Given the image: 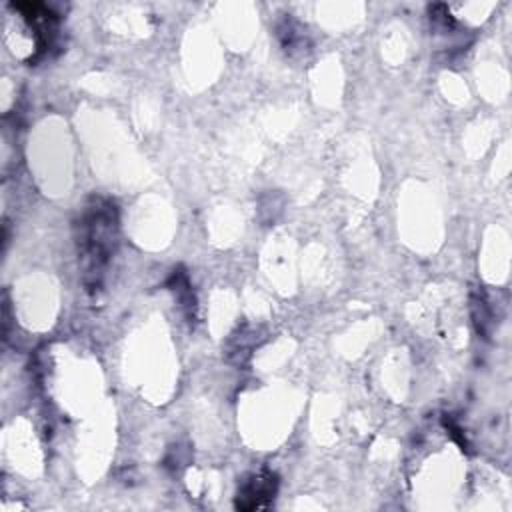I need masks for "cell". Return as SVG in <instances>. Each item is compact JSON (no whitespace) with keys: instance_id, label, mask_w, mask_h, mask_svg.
Returning <instances> with one entry per match:
<instances>
[{"instance_id":"6da1fadb","label":"cell","mask_w":512,"mask_h":512,"mask_svg":"<svg viewBox=\"0 0 512 512\" xmlns=\"http://www.w3.org/2000/svg\"><path fill=\"white\" fill-rule=\"evenodd\" d=\"M74 242L82 284L88 294H98L120 238L118 206L112 198L92 194L74 220Z\"/></svg>"},{"instance_id":"7a4b0ae2","label":"cell","mask_w":512,"mask_h":512,"mask_svg":"<svg viewBox=\"0 0 512 512\" xmlns=\"http://www.w3.org/2000/svg\"><path fill=\"white\" fill-rule=\"evenodd\" d=\"M8 10L14 12V16L22 22L24 30L28 32V36L32 40L30 62H34L46 50L52 48V44L58 36L60 18L50 6L42 4V2H10Z\"/></svg>"},{"instance_id":"3957f363","label":"cell","mask_w":512,"mask_h":512,"mask_svg":"<svg viewBox=\"0 0 512 512\" xmlns=\"http://www.w3.org/2000/svg\"><path fill=\"white\" fill-rule=\"evenodd\" d=\"M278 492V476L272 470H258L240 480L234 506L238 510H262L268 508Z\"/></svg>"},{"instance_id":"277c9868","label":"cell","mask_w":512,"mask_h":512,"mask_svg":"<svg viewBox=\"0 0 512 512\" xmlns=\"http://www.w3.org/2000/svg\"><path fill=\"white\" fill-rule=\"evenodd\" d=\"M168 288L174 292L178 306L186 314L188 322H194L196 318V298L188 280V274L182 268H174L168 278Z\"/></svg>"}]
</instances>
